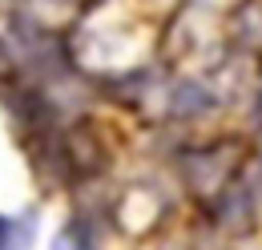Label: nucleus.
Wrapping results in <instances>:
<instances>
[{"label": "nucleus", "mask_w": 262, "mask_h": 250, "mask_svg": "<svg viewBox=\"0 0 262 250\" xmlns=\"http://www.w3.org/2000/svg\"><path fill=\"white\" fill-rule=\"evenodd\" d=\"M20 246V226L12 218H0V250H16Z\"/></svg>", "instance_id": "nucleus-1"}, {"label": "nucleus", "mask_w": 262, "mask_h": 250, "mask_svg": "<svg viewBox=\"0 0 262 250\" xmlns=\"http://www.w3.org/2000/svg\"><path fill=\"white\" fill-rule=\"evenodd\" d=\"M81 250H89V246H81Z\"/></svg>", "instance_id": "nucleus-2"}]
</instances>
